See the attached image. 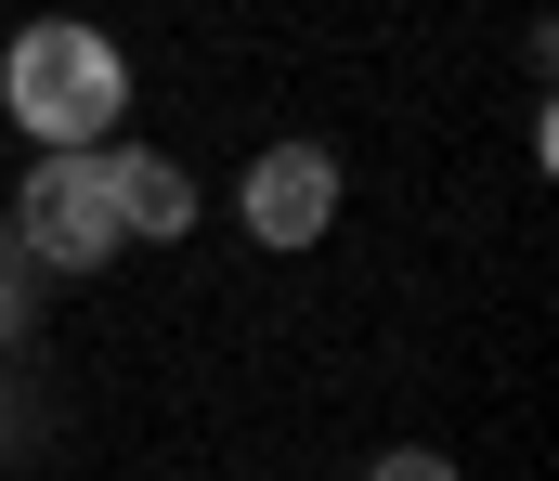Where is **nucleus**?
Masks as SVG:
<instances>
[{"mask_svg": "<svg viewBox=\"0 0 559 481\" xmlns=\"http://www.w3.org/2000/svg\"><path fill=\"white\" fill-rule=\"evenodd\" d=\"M235 208H248L261 248H325V221H338V157H325V144H261L248 182H235Z\"/></svg>", "mask_w": 559, "mask_h": 481, "instance_id": "obj_3", "label": "nucleus"}, {"mask_svg": "<svg viewBox=\"0 0 559 481\" xmlns=\"http://www.w3.org/2000/svg\"><path fill=\"white\" fill-rule=\"evenodd\" d=\"M105 195H118V235L131 248H182L195 235V169L156 157V144H105Z\"/></svg>", "mask_w": 559, "mask_h": 481, "instance_id": "obj_4", "label": "nucleus"}, {"mask_svg": "<svg viewBox=\"0 0 559 481\" xmlns=\"http://www.w3.org/2000/svg\"><path fill=\"white\" fill-rule=\"evenodd\" d=\"M13 248H26V274H105V261L131 248V235H118V195H105V144L26 169V195H13Z\"/></svg>", "mask_w": 559, "mask_h": 481, "instance_id": "obj_2", "label": "nucleus"}, {"mask_svg": "<svg viewBox=\"0 0 559 481\" xmlns=\"http://www.w3.org/2000/svg\"><path fill=\"white\" fill-rule=\"evenodd\" d=\"M26 300H39V274H26V248H13V221H0V351L26 338Z\"/></svg>", "mask_w": 559, "mask_h": 481, "instance_id": "obj_5", "label": "nucleus"}, {"mask_svg": "<svg viewBox=\"0 0 559 481\" xmlns=\"http://www.w3.org/2000/svg\"><path fill=\"white\" fill-rule=\"evenodd\" d=\"M365 481H455V456H429V443H391V456H378Z\"/></svg>", "mask_w": 559, "mask_h": 481, "instance_id": "obj_6", "label": "nucleus"}, {"mask_svg": "<svg viewBox=\"0 0 559 481\" xmlns=\"http://www.w3.org/2000/svg\"><path fill=\"white\" fill-rule=\"evenodd\" d=\"M0 105H13V131H26L39 157H92V144L131 118V65H118L105 26L39 13V26H13V52H0Z\"/></svg>", "mask_w": 559, "mask_h": 481, "instance_id": "obj_1", "label": "nucleus"}]
</instances>
